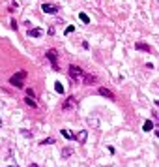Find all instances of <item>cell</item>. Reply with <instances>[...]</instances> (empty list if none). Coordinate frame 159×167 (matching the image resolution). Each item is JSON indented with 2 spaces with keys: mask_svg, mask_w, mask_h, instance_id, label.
Returning a JSON list of instances; mask_svg holds the SVG:
<instances>
[{
  "mask_svg": "<svg viewBox=\"0 0 159 167\" xmlns=\"http://www.w3.org/2000/svg\"><path fill=\"white\" fill-rule=\"evenodd\" d=\"M156 107H159V100H156Z\"/></svg>",
  "mask_w": 159,
  "mask_h": 167,
  "instance_id": "cell-24",
  "label": "cell"
},
{
  "mask_svg": "<svg viewBox=\"0 0 159 167\" xmlns=\"http://www.w3.org/2000/svg\"><path fill=\"white\" fill-rule=\"evenodd\" d=\"M25 77H26V71H17L15 75H11L10 77V85H13V86H17V88H21L23 86V81H25Z\"/></svg>",
  "mask_w": 159,
  "mask_h": 167,
  "instance_id": "cell-2",
  "label": "cell"
},
{
  "mask_svg": "<svg viewBox=\"0 0 159 167\" xmlns=\"http://www.w3.org/2000/svg\"><path fill=\"white\" fill-rule=\"evenodd\" d=\"M10 167H13V165H10Z\"/></svg>",
  "mask_w": 159,
  "mask_h": 167,
  "instance_id": "cell-27",
  "label": "cell"
},
{
  "mask_svg": "<svg viewBox=\"0 0 159 167\" xmlns=\"http://www.w3.org/2000/svg\"><path fill=\"white\" fill-rule=\"evenodd\" d=\"M99 94L101 96H105V98H109V100H114V94H112V90H109V88H105V86H99Z\"/></svg>",
  "mask_w": 159,
  "mask_h": 167,
  "instance_id": "cell-7",
  "label": "cell"
},
{
  "mask_svg": "<svg viewBox=\"0 0 159 167\" xmlns=\"http://www.w3.org/2000/svg\"><path fill=\"white\" fill-rule=\"evenodd\" d=\"M156 135H157V137H159V132H156Z\"/></svg>",
  "mask_w": 159,
  "mask_h": 167,
  "instance_id": "cell-25",
  "label": "cell"
},
{
  "mask_svg": "<svg viewBox=\"0 0 159 167\" xmlns=\"http://www.w3.org/2000/svg\"><path fill=\"white\" fill-rule=\"evenodd\" d=\"M62 135H64V137H66V139H75V135L71 133L69 130H62Z\"/></svg>",
  "mask_w": 159,
  "mask_h": 167,
  "instance_id": "cell-17",
  "label": "cell"
},
{
  "mask_svg": "<svg viewBox=\"0 0 159 167\" xmlns=\"http://www.w3.org/2000/svg\"><path fill=\"white\" fill-rule=\"evenodd\" d=\"M154 126H156V124H154L152 120H144V124H142V130H144V132H152Z\"/></svg>",
  "mask_w": 159,
  "mask_h": 167,
  "instance_id": "cell-11",
  "label": "cell"
},
{
  "mask_svg": "<svg viewBox=\"0 0 159 167\" xmlns=\"http://www.w3.org/2000/svg\"><path fill=\"white\" fill-rule=\"evenodd\" d=\"M54 143H56V141H54L53 137H47L45 141H41V143H39V145H54Z\"/></svg>",
  "mask_w": 159,
  "mask_h": 167,
  "instance_id": "cell-18",
  "label": "cell"
},
{
  "mask_svg": "<svg viewBox=\"0 0 159 167\" xmlns=\"http://www.w3.org/2000/svg\"><path fill=\"white\" fill-rule=\"evenodd\" d=\"M26 36H30V38H41V36H43V30H41V28H28Z\"/></svg>",
  "mask_w": 159,
  "mask_h": 167,
  "instance_id": "cell-8",
  "label": "cell"
},
{
  "mask_svg": "<svg viewBox=\"0 0 159 167\" xmlns=\"http://www.w3.org/2000/svg\"><path fill=\"white\" fill-rule=\"evenodd\" d=\"M75 105H77V100H75L73 96H69V98H67L66 101L62 103V109H64V111H69L71 107H75Z\"/></svg>",
  "mask_w": 159,
  "mask_h": 167,
  "instance_id": "cell-4",
  "label": "cell"
},
{
  "mask_svg": "<svg viewBox=\"0 0 159 167\" xmlns=\"http://www.w3.org/2000/svg\"><path fill=\"white\" fill-rule=\"evenodd\" d=\"M25 103H26V105H30V107H34V109L38 107V101H36L34 98H30V96H25Z\"/></svg>",
  "mask_w": 159,
  "mask_h": 167,
  "instance_id": "cell-12",
  "label": "cell"
},
{
  "mask_svg": "<svg viewBox=\"0 0 159 167\" xmlns=\"http://www.w3.org/2000/svg\"><path fill=\"white\" fill-rule=\"evenodd\" d=\"M73 32H75V26H71V25H69V26L66 28V34H73Z\"/></svg>",
  "mask_w": 159,
  "mask_h": 167,
  "instance_id": "cell-19",
  "label": "cell"
},
{
  "mask_svg": "<svg viewBox=\"0 0 159 167\" xmlns=\"http://www.w3.org/2000/svg\"><path fill=\"white\" fill-rule=\"evenodd\" d=\"M0 128H2V120H0Z\"/></svg>",
  "mask_w": 159,
  "mask_h": 167,
  "instance_id": "cell-26",
  "label": "cell"
},
{
  "mask_svg": "<svg viewBox=\"0 0 159 167\" xmlns=\"http://www.w3.org/2000/svg\"><path fill=\"white\" fill-rule=\"evenodd\" d=\"M88 124H92V128H99V118L97 117H88Z\"/></svg>",
  "mask_w": 159,
  "mask_h": 167,
  "instance_id": "cell-13",
  "label": "cell"
},
{
  "mask_svg": "<svg viewBox=\"0 0 159 167\" xmlns=\"http://www.w3.org/2000/svg\"><path fill=\"white\" fill-rule=\"evenodd\" d=\"M26 96H30V98H34V90H32V88H26Z\"/></svg>",
  "mask_w": 159,
  "mask_h": 167,
  "instance_id": "cell-21",
  "label": "cell"
},
{
  "mask_svg": "<svg viewBox=\"0 0 159 167\" xmlns=\"http://www.w3.org/2000/svg\"><path fill=\"white\" fill-rule=\"evenodd\" d=\"M13 10H17V2H11L10 4V11H13Z\"/></svg>",
  "mask_w": 159,
  "mask_h": 167,
  "instance_id": "cell-20",
  "label": "cell"
},
{
  "mask_svg": "<svg viewBox=\"0 0 159 167\" xmlns=\"http://www.w3.org/2000/svg\"><path fill=\"white\" fill-rule=\"evenodd\" d=\"M79 19H81V21L84 23V25H88V23H90V17L84 13V11H81V13H79Z\"/></svg>",
  "mask_w": 159,
  "mask_h": 167,
  "instance_id": "cell-14",
  "label": "cell"
},
{
  "mask_svg": "<svg viewBox=\"0 0 159 167\" xmlns=\"http://www.w3.org/2000/svg\"><path fill=\"white\" fill-rule=\"evenodd\" d=\"M154 118H156L157 124H159V111H154Z\"/></svg>",
  "mask_w": 159,
  "mask_h": 167,
  "instance_id": "cell-22",
  "label": "cell"
},
{
  "mask_svg": "<svg viewBox=\"0 0 159 167\" xmlns=\"http://www.w3.org/2000/svg\"><path fill=\"white\" fill-rule=\"evenodd\" d=\"M69 77H71V81H75V83H79V81H82V77H84V73H82V70L79 66H69Z\"/></svg>",
  "mask_w": 159,
  "mask_h": 167,
  "instance_id": "cell-3",
  "label": "cell"
},
{
  "mask_svg": "<svg viewBox=\"0 0 159 167\" xmlns=\"http://www.w3.org/2000/svg\"><path fill=\"white\" fill-rule=\"evenodd\" d=\"M41 11H43V13H56V11H58V6H54V4H43V6H41Z\"/></svg>",
  "mask_w": 159,
  "mask_h": 167,
  "instance_id": "cell-6",
  "label": "cell"
},
{
  "mask_svg": "<svg viewBox=\"0 0 159 167\" xmlns=\"http://www.w3.org/2000/svg\"><path fill=\"white\" fill-rule=\"evenodd\" d=\"M54 90H56L58 94H64V85L62 83H54Z\"/></svg>",
  "mask_w": 159,
  "mask_h": 167,
  "instance_id": "cell-16",
  "label": "cell"
},
{
  "mask_svg": "<svg viewBox=\"0 0 159 167\" xmlns=\"http://www.w3.org/2000/svg\"><path fill=\"white\" fill-rule=\"evenodd\" d=\"M75 139H77L81 145H82V143H86V139H88V132H86V130H81V132L75 135Z\"/></svg>",
  "mask_w": 159,
  "mask_h": 167,
  "instance_id": "cell-9",
  "label": "cell"
},
{
  "mask_svg": "<svg viewBox=\"0 0 159 167\" xmlns=\"http://www.w3.org/2000/svg\"><path fill=\"white\" fill-rule=\"evenodd\" d=\"M135 49H138V51H142V53H152V47L148 45V43H144V41H137L135 43Z\"/></svg>",
  "mask_w": 159,
  "mask_h": 167,
  "instance_id": "cell-5",
  "label": "cell"
},
{
  "mask_svg": "<svg viewBox=\"0 0 159 167\" xmlns=\"http://www.w3.org/2000/svg\"><path fill=\"white\" fill-rule=\"evenodd\" d=\"M30 167H38V164H30Z\"/></svg>",
  "mask_w": 159,
  "mask_h": 167,
  "instance_id": "cell-23",
  "label": "cell"
},
{
  "mask_svg": "<svg viewBox=\"0 0 159 167\" xmlns=\"http://www.w3.org/2000/svg\"><path fill=\"white\" fill-rule=\"evenodd\" d=\"M82 83L84 85H95V75H90V73H84V77H82Z\"/></svg>",
  "mask_w": 159,
  "mask_h": 167,
  "instance_id": "cell-10",
  "label": "cell"
},
{
  "mask_svg": "<svg viewBox=\"0 0 159 167\" xmlns=\"http://www.w3.org/2000/svg\"><path fill=\"white\" fill-rule=\"evenodd\" d=\"M71 154H73V150H71V148H64L62 150V158H64V160H67Z\"/></svg>",
  "mask_w": 159,
  "mask_h": 167,
  "instance_id": "cell-15",
  "label": "cell"
},
{
  "mask_svg": "<svg viewBox=\"0 0 159 167\" xmlns=\"http://www.w3.org/2000/svg\"><path fill=\"white\" fill-rule=\"evenodd\" d=\"M45 58H49V60H51V66H53L54 71L60 70V66H58V51H56V49H49V51H45Z\"/></svg>",
  "mask_w": 159,
  "mask_h": 167,
  "instance_id": "cell-1",
  "label": "cell"
}]
</instances>
